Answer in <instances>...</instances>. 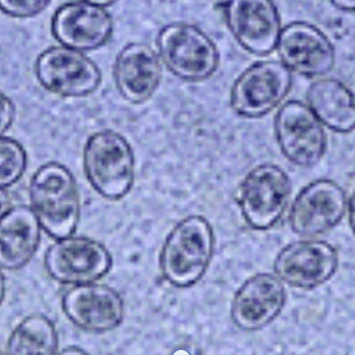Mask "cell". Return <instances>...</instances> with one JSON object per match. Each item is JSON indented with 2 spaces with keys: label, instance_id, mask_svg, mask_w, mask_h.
Here are the masks:
<instances>
[{
  "label": "cell",
  "instance_id": "1",
  "mask_svg": "<svg viewBox=\"0 0 355 355\" xmlns=\"http://www.w3.org/2000/svg\"><path fill=\"white\" fill-rule=\"evenodd\" d=\"M212 224L202 215H189L171 229L159 256L164 281L177 289L193 287L202 281L214 256Z\"/></svg>",
  "mask_w": 355,
  "mask_h": 355
},
{
  "label": "cell",
  "instance_id": "2",
  "mask_svg": "<svg viewBox=\"0 0 355 355\" xmlns=\"http://www.w3.org/2000/svg\"><path fill=\"white\" fill-rule=\"evenodd\" d=\"M29 200L42 229L52 239L74 235L80 221L78 185L70 170L50 162L40 167L29 183Z\"/></svg>",
  "mask_w": 355,
  "mask_h": 355
},
{
  "label": "cell",
  "instance_id": "3",
  "mask_svg": "<svg viewBox=\"0 0 355 355\" xmlns=\"http://www.w3.org/2000/svg\"><path fill=\"white\" fill-rule=\"evenodd\" d=\"M135 154L128 140L110 129L97 131L83 149V169L89 185L101 197L119 201L135 181Z\"/></svg>",
  "mask_w": 355,
  "mask_h": 355
},
{
  "label": "cell",
  "instance_id": "4",
  "mask_svg": "<svg viewBox=\"0 0 355 355\" xmlns=\"http://www.w3.org/2000/svg\"><path fill=\"white\" fill-rule=\"evenodd\" d=\"M291 181L275 164L254 167L245 175L237 192V204L246 224L257 231L273 229L283 218L290 197Z\"/></svg>",
  "mask_w": 355,
  "mask_h": 355
},
{
  "label": "cell",
  "instance_id": "5",
  "mask_svg": "<svg viewBox=\"0 0 355 355\" xmlns=\"http://www.w3.org/2000/svg\"><path fill=\"white\" fill-rule=\"evenodd\" d=\"M159 56L166 68L182 81L208 79L219 66L214 42L196 25L175 22L166 25L157 37Z\"/></svg>",
  "mask_w": 355,
  "mask_h": 355
},
{
  "label": "cell",
  "instance_id": "6",
  "mask_svg": "<svg viewBox=\"0 0 355 355\" xmlns=\"http://www.w3.org/2000/svg\"><path fill=\"white\" fill-rule=\"evenodd\" d=\"M112 265V254L101 242L83 236L56 240L44 256L48 275L64 286L97 283L110 272Z\"/></svg>",
  "mask_w": 355,
  "mask_h": 355
},
{
  "label": "cell",
  "instance_id": "7",
  "mask_svg": "<svg viewBox=\"0 0 355 355\" xmlns=\"http://www.w3.org/2000/svg\"><path fill=\"white\" fill-rule=\"evenodd\" d=\"M292 83V72L281 60L254 63L238 76L232 87V110L243 118H262L287 97Z\"/></svg>",
  "mask_w": 355,
  "mask_h": 355
},
{
  "label": "cell",
  "instance_id": "8",
  "mask_svg": "<svg viewBox=\"0 0 355 355\" xmlns=\"http://www.w3.org/2000/svg\"><path fill=\"white\" fill-rule=\"evenodd\" d=\"M324 125L309 106L290 100L277 110L275 133L282 154L292 164L310 168L318 164L327 149Z\"/></svg>",
  "mask_w": 355,
  "mask_h": 355
},
{
  "label": "cell",
  "instance_id": "9",
  "mask_svg": "<svg viewBox=\"0 0 355 355\" xmlns=\"http://www.w3.org/2000/svg\"><path fill=\"white\" fill-rule=\"evenodd\" d=\"M35 75L42 87L62 97H85L102 81L99 67L83 51L54 46L40 54Z\"/></svg>",
  "mask_w": 355,
  "mask_h": 355
},
{
  "label": "cell",
  "instance_id": "10",
  "mask_svg": "<svg viewBox=\"0 0 355 355\" xmlns=\"http://www.w3.org/2000/svg\"><path fill=\"white\" fill-rule=\"evenodd\" d=\"M339 268L335 246L323 240H300L286 245L273 263L275 275L290 287L314 290L331 281Z\"/></svg>",
  "mask_w": 355,
  "mask_h": 355
},
{
  "label": "cell",
  "instance_id": "11",
  "mask_svg": "<svg viewBox=\"0 0 355 355\" xmlns=\"http://www.w3.org/2000/svg\"><path fill=\"white\" fill-rule=\"evenodd\" d=\"M347 197L341 185L331 179L312 181L300 190L289 214L292 231L300 237L324 235L341 223Z\"/></svg>",
  "mask_w": 355,
  "mask_h": 355
},
{
  "label": "cell",
  "instance_id": "12",
  "mask_svg": "<svg viewBox=\"0 0 355 355\" xmlns=\"http://www.w3.org/2000/svg\"><path fill=\"white\" fill-rule=\"evenodd\" d=\"M62 308L70 322L87 333H110L125 318V302L114 288L92 283L72 286L62 296Z\"/></svg>",
  "mask_w": 355,
  "mask_h": 355
},
{
  "label": "cell",
  "instance_id": "13",
  "mask_svg": "<svg viewBox=\"0 0 355 355\" xmlns=\"http://www.w3.org/2000/svg\"><path fill=\"white\" fill-rule=\"evenodd\" d=\"M225 17L232 35L246 51L264 56L277 49L282 22L273 0H227Z\"/></svg>",
  "mask_w": 355,
  "mask_h": 355
},
{
  "label": "cell",
  "instance_id": "14",
  "mask_svg": "<svg viewBox=\"0 0 355 355\" xmlns=\"http://www.w3.org/2000/svg\"><path fill=\"white\" fill-rule=\"evenodd\" d=\"M277 50L291 72L306 77L327 75L336 64V50L322 31L310 23L295 21L282 28Z\"/></svg>",
  "mask_w": 355,
  "mask_h": 355
},
{
  "label": "cell",
  "instance_id": "15",
  "mask_svg": "<svg viewBox=\"0 0 355 355\" xmlns=\"http://www.w3.org/2000/svg\"><path fill=\"white\" fill-rule=\"evenodd\" d=\"M283 281L271 273L248 277L234 294L231 319L243 331H258L273 322L285 308Z\"/></svg>",
  "mask_w": 355,
  "mask_h": 355
},
{
  "label": "cell",
  "instance_id": "16",
  "mask_svg": "<svg viewBox=\"0 0 355 355\" xmlns=\"http://www.w3.org/2000/svg\"><path fill=\"white\" fill-rule=\"evenodd\" d=\"M51 31L62 46L91 51L110 41L114 33V21L102 6L85 0L68 2L52 17Z\"/></svg>",
  "mask_w": 355,
  "mask_h": 355
},
{
  "label": "cell",
  "instance_id": "17",
  "mask_svg": "<svg viewBox=\"0 0 355 355\" xmlns=\"http://www.w3.org/2000/svg\"><path fill=\"white\" fill-rule=\"evenodd\" d=\"M114 75L116 89L125 100L144 104L162 83V58L148 44H128L116 56Z\"/></svg>",
  "mask_w": 355,
  "mask_h": 355
},
{
  "label": "cell",
  "instance_id": "18",
  "mask_svg": "<svg viewBox=\"0 0 355 355\" xmlns=\"http://www.w3.org/2000/svg\"><path fill=\"white\" fill-rule=\"evenodd\" d=\"M42 226L33 208L16 206L0 216V267L20 270L35 256Z\"/></svg>",
  "mask_w": 355,
  "mask_h": 355
},
{
  "label": "cell",
  "instance_id": "19",
  "mask_svg": "<svg viewBox=\"0 0 355 355\" xmlns=\"http://www.w3.org/2000/svg\"><path fill=\"white\" fill-rule=\"evenodd\" d=\"M309 108L324 126L338 133L355 131L354 93L336 79L315 81L306 93Z\"/></svg>",
  "mask_w": 355,
  "mask_h": 355
},
{
  "label": "cell",
  "instance_id": "20",
  "mask_svg": "<svg viewBox=\"0 0 355 355\" xmlns=\"http://www.w3.org/2000/svg\"><path fill=\"white\" fill-rule=\"evenodd\" d=\"M60 339L55 325L44 315L23 319L10 333L6 354L10 355H53L58 354Z\"/></svg>",
  "mask_w": 355,
  "mask_h": 355
},
{
  "label": "cell",
  "instance_id": "21",
  "mask_svg": "<svg viewBox=\"0 0 355 355\" xmlns=\"http://www.w3.org/2000/svg\"><path fill=\"white\" fill-rule=\"evenodd\" d=\"M26 168L24 147L12 138L0 137V188L6 189L18 183Z\"/></svg>",
  "mask_w": 355,
  "mask_h": 355
},
{
  "label": "cell",
  "instance_id": "22",
  "mask_svg": "<svg viewBox=\"0 0 355 355\" xmlns=\"http://www.w3.org/2000/svg\"><path fill=\"white\" fill-rule=\"evenodd\" d=\"M51 0H0V10L14 18H31L46 10Z\"/></svg>",
  "mask_w": 355,
  "mask_h": 355
},
{
  "label": "cell",
  "instance_id": "23",
  "mask_svg": "<svg viewBox=\"0 0 355 355\" xmlns=\"http://www.w3.org/2000/svg\"><path fill=\"white\" fill-rule=\"evenodd\" d=\"M16 116L14 102L6 94L0 92V137L10 129Z\"/></svg>",
  "mask_w": 355,
  "mask_h": 355
},
{
  "label": "cell",
  "instance_id": "24",
  "mask_svg": "<svg viewBox=\"0 0 355 355\" xmlns=\"http://www.w3.org/2000/svg\"><path fill=\"white\" fill-rule=\"evenodd\" d=\"M338 10L343 12H355V0H329Z\"/></svg>",
  "mask_w": 355,
  "mask_h": 355
},
{
  "label": "cell",
  "instance_id": "25",
  "mask_svg": "<svg viewBox=\"0 0 355 355\" xmlns=\"http://www.w3.org/2000/svg\"><path fill=\"white\" fill-rule=\"evenodd\" d=\"M348 220H349L350 229L355 236V190L348 204Z\"/></svg>",
  "mask_w": 355,
  "mask_h": 355
},
{
  "label": "cell",
  "instance_id": "26",
  "mask_svg": "<svg viewBox=\"0 0 355 355\" xmlns=\"http://www.w3.org/2000/svg\"><path fill=\"white\" fill-rule=\"evenodd\" d=\"M10 202H12V198H10V194L6 191V189L0 188V216L8 208H10Z\"/></svg>",
  "mask_w": 355,
  "mask_h": 355
},
{
  "label": "cell",
  "instance_id": "27",
  "mask_svg": "<svg viewBox=\"0 0 355 355\" xmlns=\"http://www.w3.org/2000/svg\"><path fill=\"white\" fill-rule=\"evenodd\" d=\"M60 354H87V352L83 348L78 347V346L71 345L64 348L60 352Z\"/></svg>",
  "mask_w": 355,
  "mask_h": 355
},
{
  "label": "cell",
  "instance_id": "28",
  "mask_svg": "<svg viewBox=\"0 0 355 355\" xmlns=\"http://www.w3.org/2000/svg\"><path fill=\"white\" fill-rule=\"evenodd\" d=\"M85 1L95 4V6H102V8H107V6L116 3L118 0H85Z\"/></svg>",
  "mask_w": 355,
  "mask_h": 355
},
{
  "label": "cell",
  "instance_id": "29",
  "mask_svg": "<svg viewBox=\"0 0 355 355\" xmlns=\"http://www.w3.org/2000/svg\"><path fill=\"white\" fill-rule=\"evenodd\" d=\"M4 296H6V279L0 267V304L3 302Z\"/></svg>",
  "mask_w": 355,
  "mask_h": 355
},
{
  "label": "cell",
  "instance_id": "30",
  "mask_svg": "<svg viewBox=\"0 0 355 355\" xmlns=\"http://www.w3.org/2000/svg\"><path fill=\"white\" fill-rule=\"evenodd\" d=\"M2 354V352H1V349H0V354Z\"/></svg>",
  "mask_w": 355,
  "mask_h": 355
}]
</instances>
